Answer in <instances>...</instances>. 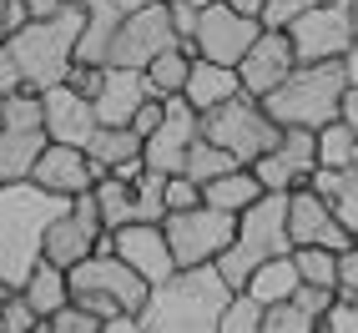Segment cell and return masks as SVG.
I'll return each mask as SVG.
<instances>
[{
  "label": "cell",
  "instance_id": "obj_1",
  "mask_svg": "<svg viewBox=\"0 0 358 333\" xmlns=\"http://www.w3.org/2000/svg\"><path fill=\"white\" fill-rule=\"evenodd\" d=\"M232 298V283L217 263L177 268L172 278L152 283L141 303V333H217L222 308Z\"/></svg>",
  "mask_w": 358,
  "mask_h": 333
},
{
  "label": "cell",
  "instance_id": "obj_2",
  "mask_svg": "<svg viewBox=\"0 0 358 333\" xmlns=\"http://www.w3.org/2000/svg\"><path fill=\"white\" fill-rule=\"evenodd\" d=\"M71 207V197L45 192L41 182H6L0 187V278L20 288L31 268L45 257V227Z\"/></svg>",
  "mask_w": 358,
  "mask_h": 333
},
{
  "label": "cell",
  "instance_id": "obj_3",
  "mask_svg": "<svg viewBox=\"0 0 358 333\" xmlns=\"http://www.w3.org/2000/svg\"><path fill=\"white\" fill-rule=\"evenodd\" d=\"M81 20H86V6H61L56 15H36L20 31L0 36L10 45V56H15V66H20V76H26L31 91H45V86H56V81L71 76Z\"/></svg>",
  "mask_w": 358,
  "mask_h": 333
},
{
  "label": "cell",
  "instance_id": "obj_4",
  "mask_svg": "<svg viewBox=\"0 0 358 333\" xmlns=\"http://www.w3.org/2000/svg\"><path fill=\"white\" fill-rule=\"evenodd\" d=\"M343 91H348V71L343 61H298L278 91L262 97L268 116L278 127H328L333 116H343Z\"/></svg>",
  "mask_w": 358,
  "mask_h": 333
},
{
  "label": "cell",
  "instance_id": "obj_5",
  "mask_svg": "<svg viewBox=\"0 0 358 333\" xmlns=\"http://www.w3.org/2000/svg\"><path fill=\"white\" fill-rule=\"evenodd\" d=\"M282 253H293L288 192H262L248 212H237V237H232V248L217 257V268H222V278L232 283V288H243L257 263L282 257Z\"/></svg>",
  "mask_w": 358,
  "mask_h": 333
},
{
  "label": "cell",
  "instance_id": "obj_6",
  "mask_svg": "<svg viewBox=\"0 0 358 333\" xmlns=\"http://www.w3.org/2000/svg\"><path fill=\"white\" fill-rule=\"evenodd\" d=\"M66 278H71V298L86 303L96 318L141 313V303H147V293H152V283L141 278L127 257H116L111 248H96L91 257H81Z\"/></svg>",
  "mask_w": 358,
  "mask_h": 333
},
{
  "label": "cell",
  "instance_id": "obj_7",
  "mask_svg": "<svg viewBox=\"0 0 358 333\" xmlns=\"http://www.w3.org/2000/svg\"><path fill=\"white\" fill-rule=\"evenodd\" d=\"M202 136L217 141L222 152H232L237 162H257L262 152L278 147L282 127L268 116V106H262L257 97H248V91H237L232 101L202 111Z\"/></svg>",
  "mask_w": 358,
  "mask_h": 333
},
{
  "label": "cell",
  "instance_id": "obj_8",
  "mask_svg": "<svg viewBox=\"0 0 358 333\" xmlns=\"http://www.w3.org/2000/svg\"><path fill=\"white\" fill-rule=\"evenodd\" d=\"M162 227H166V243H172L177 268H197V263H217V257L232 248L237 212H222V207H212V202H197V207L166 212Z\"/></svg>",
  "mask_w": 358,
  "mask_h": 333
},
{
  "label": "cell",
  "instance_id": "obj_9",
  "mask_svg": "<svg viewBox=\"0 0 358 333\" xmlns=\"http://www.w3.org/2000/svg\"><path fill=\"white\" fill-rule=\"evenodd\" d=\"M288 41L298 61H343L353 45V0H318L288 26Z\"/></svg>",
  "mask_w": 358,
  "mask_h": 333
},
{
  "label": "cell",
  "instance_id": "obj_10",
  "mask_svg": "<svg viewBox=\"0 0 358 333\" xmlns=\"http://www.w3.org/2000/svg\"><path fill=\"white\" fill-rule=\"evenodd\" d=\"M257 36H262V15H243V10L222 6V0H212V6H202V15H197L192 56L217 61V66H237Z\"/></svg>",
  "mask_w": 358,
  "mask_h": 333
},
{
  "label": "cell",
  "instance_id": "obj_11",
  "mask_svg": "<svg viewBox=\"0 0 358 333\" xmlns=\"http://www.w3.org/2000/svg\"><path fill=\"white\" fill-rule=\"evenodd\" d=\"M96 248H106V222H101L96 192H81V197H71V207L51 227H45V257L71 273L81 257H91Z\"/></svg>",
  "mask_w": 358,
  "mask_h": 333
},
{
  "label": "cell",
  "instance_id": "obj_12",
  "mask_svg": "<svg viewBox=\"0 0 358 333\" xmlns=\"http://www.w3.org/2000/svg\"><path fill=\"white\" fill-rule=\"evenodd\" d=\"M166 45H177V26H172V6H141L122 15V31L111 41V61L106 66H147L152 56H162Z\"/></svg>",
  "mask_w": 358,
  "mask_h": 333
},
{
  "label": "cell",
  "instance_id": "obj_13",
  "mask_svg": "<svg viewBox=\"0 0 358 333\" xmlns=\"http://www.w3.org/2000/svg\"><path fill=\"white\" fill-rule=\"evenodd\" d=\"M162 101H166V116H162V127L141 141V157H147V166L172 177V172L187 166V152H192V141L202 136V111L187 97H162Z\"/></svg>",
  "mask_w": 358,
  "mask_h": 333
},
{
  "label": "cell",
  "instance_id": "obj_14",
  "mask_svg": "<svg viewBox=\"0 0 358 333\" xmlns=\"http://www.w3.org/2000/svg\"><path fill=\"white\" fill-rule=\"evenodd\" d=\"M106 248L116 257H127L147 283H162V278L177 273V257H172V243H166L162 222H122V227L106 232Z\"/></svg>",
  "mask_w": 358,
  "mask_h": 333
},
{
  "label": "cell",
  "instance_id": "obj_15",
  "mask_svg": "<svg viewBox=\"0 0 358 333\" xmlns=\"http://www.w3.org/2000/svg\"><path fill=\"white\" fill-rule=\"evenodd\" d=\"M288 232H293V248L298 243H323L333 253H343L348 243H358V232L333 212L328 197H318L313 187H298L288 192Z\"/></svg>",
  "mask_w": 358,
  "mask_h": 333
},
{
  "label": "cell",
  "instance_id": "obj_16",
  "mask_svg": "<svg viewBox=\"0 0 358 333\" xmlns=\"http://www.w3.org/2000/svg\"><path fill=\"white\" fill-rule=\"evenodd\" d=\"M298 66V56H293V41H288V31H278V26H262V36L248 45V56L237 61V76H243V91L248 97H268V91H278L282 86V76Z\"/></svg>",
  "mask_w": 358,
  "mask_h": 333
},
{
  "label": "cell",
  "instance_id": "obj_17",
  "mask_svg": "<svg viewBox=\"0 0 358 333\" xmlns=\"http://www.w3.org/2000/svg\"><path fill=\"white\" fill-rule=\"evenodd\" d=\"M41 106H45V136H51V141H71V147H86L91 132L101 127L96 101L81 97V91L71 86V81L45 86V91H41Z\"/></svg>",
  "mask_w": 358,
  "mask_h": 333
},
{
  "label": "cell",
  "instance_id": "obj_18",
  "mask_svg": "<svg viewBox=\"0 0 358 333\" xmlns=\"http://www.w3.org/2000/svg\"><path fill=\"white\" fill-rule=\"evenodd\" d=\"M31 182H41L45 192H61V197H81V192L96 187V166H91L86 147H71V141H45V152L36 157Z\"/></svg>",
  "mask_w": 358,
  "mask_h": 333
},
{
  "label": "cell",
  "instance_id": "obj_19",
  "mask_svg": "<svg viewBox=\"0 0 358 333\" xmlns=\"http://www.w3.org/2000/svg\"><path fill=\"white\" fill-rule=\"evenodd\" d=\"M141 101H152L147 71H136V66H106L101 71V91H96L101 127H131V116H136Z\"/></svg>",
  "mask_w": 358,
  "mask_h": 333
},
{
  "label": "cell",
  "instance_id": "obj_20",
  "mask_svg": "<svg viewBox=\"0 0 358 333\" xmlns=\"http://www.w3.org/2000/svg\"><path fill=\"white\" fill-rule=\"evenodd\" d=\"M122 6L116 0H91L86 20H81V36H76V61L81 66H106L111 61V41L122 31Z\"/></svg>",
  "mask_w": 358,
  "mask_h": 333
},
{
  "label": "cell",
  "instance_id": "obj_21",
  "mask_svg": "<svg viewBox=\"0 0 358 333\" xmlns=\"http://www.w3.org/2000/svg\"><path fill=\"white\" fill-rule=\"evenodd\" d=\"M237 91H243V76H237V66H217V61H202V56H192V76H187L182 97L192 101L197 111H212V106L232 101Z\"/></svg>",
  "mask_w": 358,
  "mask_h": 333
},
{
  "label": "cell",
  "instance_id": "obj_22",
  "mask_svg": "<svg viewBox=\"0 0 358 333\" xmlns=\"http://www.w3.org/2000/svg\"><path fill=\"white\" fill-rule=\"evenodd\" d=\"M45 132H15V127H0V187L6 182H26L36 172V157L45 152Z\"/></svg>",
  "mask_w": 358,
  "mask_h": 333
},
{
  "label": "cell",
  "instance_id": "obj_23",
  "mask_svg": "<svg viewBox=\"0 0 358 333\" xmlns=\"http://www.w3.org/2000/svg\"><path fill=\"white\" fill-rule=\"evenodd\" d=\"M308 187H313L318 197H328L333 202V212L358 232V162L353 166H313V177H308Z\"/></svg>",
  "mask_w": 358,
  "mask_h": 333
},
{
  "label": "cell",
  "instance_id": "obj_24",
  "mask_svg": "<svg viewBox=\"0 0 358 333\" xmlns=\"http://www.w3.org/2000/svg\"><path fill=\"white\" fill-rule=\"evenodd\" d=\"M257 197H262V182H257V172L248 162L222 172V177H212V182H202V202L222 207V212H248Z\"/></svg>",
  "mask_w": 358,
  "mask_h": 333
},
{
  "label": "cell",
  "instance_id": "obj_25",
  "mask_svg": "<svg viewBox=\"0 0 358 333\" xmlns=\"http://www.w3.org/2000/svg\"><path fill=\"white\" fill-rule=\"evenodd\" d=\"M298 283H303V278H298V268H293V253H282V257H268V263H257L252 278L243 283V288H248L257 303H268V308H273V303H282V298H293V293H298Z\"/></svg>",
  "mask_w": 358,
  "mask_h": 333
},
{
  "label": "cell",
  "instance_id": "obj_26",
  "mask_svg": "<svg viewBox=\"0 0 358 333\" xmlns=\"http://www.w3.org/2000/svg\"><path fill=\"white\" fill-rule=\"evenodd\" d=\"M20 293L31 298V308L41 318H51L61 303H71V278H66V268H56L51 257H41V263L31 268V278L20 283Z\"/></svg>",
  "mask_w": 358,
  "mask_h": 333
},
{
  "label": "cell",
  "instance_id": "obj_27",
  "mask_svg": "<svg viewBox=\"0 0 358 333\" xmlns=\"http://www.w3.org/2000/svg\"><path fill=\"white\" fill-rule=\"evenodd\" d=\"M86 157L96 166V177H106L111 166H122L127 157H141V136L131 127H96L86 141Z\"/></svg>",
  "mask_w": 358,
  "mask_h": 333
},
{
  "label": "cell",
  "instance_id": "obj_28",
  "mask_svg": "<svg viewBox=\"0 0 358 333\" xmlns=\"http://www.w3.org/2000/svg\"><path fill=\"white\" fill-rule=\"evenodd\" d=\"M147 86H152V97H182V86H187V76H192V51L177 41V45H166L162 56H152L147 66Z\"/></svg>",
  "mask_w": 358,
  "mask_h": 333
},
{
  "label": "cell",
  "instance_id": "obj_29",
  "mask_svg": "<svg viewBox=\"0 0 358 333\" xmlns=\"http://www.w3.org/2000/svg\"><path fill=\"white\" fill-rule=\"evenodd\" d=\"M252 172H257V182H262V192H298V187H308V177L313 172H303V166L288 157V152H262L257 162H248Z\"/></svg>",
  "mask_w": 358,
  "mask_h": 333
},
{
  "label": "cell",
  "instance_id": "obj_30",
  "mask_svg": "<svg viewBox=\"0 0 358 333\" xmlns=\"http://www.w3.org/2000/svg\"><path fill=\"white\" fill-rule=\"evenodd\" d=\"M358 162V132L343 122V116H333L328 127H318V166H353Z\"/></svg>",
  "mask_w": 358,
  "mask_h": 333
},
{
  "label": "cell",
  "instance_id": "obj_31",
  "mask_svg": "<svg viewBox=\"0 0 358 333\" xmlns=\"http://www.w3.org/2000/svg\"><path fill=\"white\" fill-rule=\"evenodd\" d=\"M91 192H96V207H101V222H106V232L136 218V202H131V182H122L116 172L96 177V187H91Z\"/></svg>",
  "mask_w": 358,
  "mask_h": 333
},
{
  "label": "cell",
  "instance_id": "obj_32",
  "mask_svg": "<svg viewBox=\"0 0 358 333\" xmlns=\"http://www.w3.org/2000/svg\"><path fill=\"white\" fill-rule=\"evenodd\" d=\"M293 268L303 283H318V288H338V253L323 243H298L293 248Z\"/></svg>",
  "mask_w": 358,
  "mask_h": 333
},
{
  "label": "cell",
  "instance_id": "obj_33",
  "mask_svg": "<svg viewBox=\"0 0 358 333\" xmlns=\"http://www.w3.org/2000/svg\"><path fill=\"white\" fill-rule=\"evenodd\" d=\"M232 166H243V162H237L232 152H222L217 141H207V136H197V141H192V152H187V166H182V172L192 177L197 187H202V182H212V177H222V172H232Z\"/></svg>",
  "mask_w": 358,
  "mask_h": 333
},
{
  "label": "cell",
  "instance_id": "obj_34",
  "mask_svg": "<svg viewBox=\"0 0 358 333\" xmlns=\"http://www.w3.org/2000/svg\"><path fill=\"white\" fill-rule=\"evenodd\" d=\"M262 313H268V303H257L248 288H232L217 333H262Z\"/></svg>",
  "mask_w": 358,
  "mask_h": 333
},
{
  "label": "cell",
  "instance_id": "obj_35",
  "mask_svg": "<svg viewBox=\"0 0 358 333\" xmlns=\"http://www.w3.org/2000/svg\"><path fill=\"white\" fill-rule=\"evenodd\" d=\"M262 333H318V318L308 313L298 298H282L262 313Z\"/></svg>",
  "mask_w": 358,
  "mask_h": 333
},
{
  "label": "cell",
  "instance_id": "obj_36",
  "mask_svg": "<svg viewBox=\"0 0 358 333\" xmlns=\"http://www.w3.org/2000/svg\"><path fill=\"white\" fill-rule=\"evenodd\" d=\"M41 333H101V318L91 313L86 303H76V298H71V303H61L56 313L41 323Z\"/></svg>",
  "mask_w": 358,
  "mask_h": 333
},
{
  "label": "cell",
  "instance_id": "obj_37",
  "mask_svg": "<svg viewBox=\"0 0 358 333\" xmlns=\"http://www.w3.org/2000/svg\"><path fill=\"white\" fill-rule=\"evenodd\" d=\"M0 318H6V333H41V323H45L20 288H10L6 298H0Z\"/></svg>",
  "mask_w": 358,
  "mask_h": 333
},
{
  "label": "cell",
  "instance_id": "obj_38",
  "mask_svg": "<svg viewBox=\"0 0 358 333\" xmlns=\"http://www.w3.org/2000/svg\"><path fill=\"white\" fill-rule=\"evenodd\" d=\"M278 152H288L303 172H313V166H318V132H313V127H282Z\"/></svg>",
  "mask_w": 358,
  "mask_h": 333
},
{
  "label": "cell",
  "instance_id": "obj_39",
  "mask_svg": "<svg viewBox=\"0 0 358 333\" xmlns=\"http://www.w3.org/2000/svg\"><path fill=\"white\" fill-rule=\"evenodd\" d=\"M318 333H358V298H343V293L333 298Z\"/></svg>",
  "mask_w": 358,
  "mask_h": 333
},
{
  "label": "cell",
  "instance_id": "obj_40",
  "mask_svg": "<svg viewBox=\"0 0 358 333\" xmlns=\"http://www.w3.org/2000/svg\"><path fill=\"white\" fill-rule=\"evenodd\" d=\"M318 0H262V26H278V31H288L293 20L303 10H313Z\"/></svg>",
  "mask_w": 358,
  "mask_h": 333
},
{
  "label": "cell",
  "instance_id": "obj_41",
  "mask_svg": "<svg viewBox=\"0 0 358 333\" xmlns=\"http://www.w3.org/2000/svg\"><path fill=\"white\" fill-rule=\"evenodd\" d=\"M197 202H202V187L187 177V172L166 177V212H182V207H197Z\"/></svg>",
  "mask_w": 358,
  "mask_h": 333
},
{
  "label": "cell",
  "instance_id": "obj_42",
  "mask_svg": "<svg viewBox=\"0 0 358 333\" xmlns=\"http://www.w3.org/2000/svg\"><path fill=\"white\" fill-rule=\"evenodd\" d=\"M162 116H166V101H162V97L141 101V106H136V116H131V132H136L141 141H147V136H152V132L162 127Z\"/></svg>",
  "mask_w": 358,
  "mask_h": 333
},
{
  "label": "cell",
  "instance_id": "obj_43",
  "mask_svg": "<svg viewBox=\"0 0 358 333\" xmlns=\"http://www.w3.org/2000/svg\"><path fill=\"white\" fill-rule=\"evenodd\" d=\"M338 293L343 298H358V243H348L338 253Z\"/></svg>",
  "mask_w": 358,
  "mask_h": 333
},
{
  "label": "cell",
  "instance_id": "obj_44",
  "mask_svg": "<svg viewBox=\"0 0 358 333\" xmlns=\"http://www.w3.org/2000/svg\"><path fill=\"white\" fill-rule=\"evenodd\" d=\"M101 71H106V66H81V61H76V66H71V76H66V81L76 86L81 97H91V101H96V91H101Z\"/></svg>",
  "mask_w": 358,
  "mask_h": 333
},
{
  "label": "cell",
  "instance_id": "obj_45",
  "mask_svg": "<svg viewBox=\"0 0 358 333\" xmlns=\"http://www.w3.org/2000/svg\"><path fill=\"white\" fill-rule=\"evenodd\" d=\"M26 86V76H20V66H15V56H10V45L0 41V97H10V91H20Z\"/></svg>",
  "mask_w": 358,
  "mask_h": 333
},
{
  "label": "cell",
  "instance_id": "obj_46",
  "mask_svg": "<svg viewBox=\"0 0 358 333\" xmlns=\"http://www.w3.org/2000/svg\"><path fill=\"white\" fill-rule=\"evenodd\" d=\"M26 20H36L26 0H6V15H0V36H10V31H20V26H26Z\"/></svg>",
  "mask_w": 358,
  "mask_h": 333
},
{
  "label": "cell",
  "instance_id": "obj_47",
  "mask_svg": "<svg viewBox=\"0 0 358 333\" xmlns=\"http://www.w3.org/2000/svg\"><path fill=\"white\" fill-rule=\"evenodd\" d=\"M101 333H141V313H111L101 318Z\"/></svg>",
  "mask_w": 358,
  "mask_h": 333
},
{
  "label": "cell",
  "instance_id": "obj_48",
  "mask_svg": "<svg viewBox=\"0 0 358 333\" xmlns=\"http://www.w3.org/2000/svg\"><path fill=\"white\" fill-rule=\"evenodd\" d=\"M111 172H116V177H122V182H136L141 172H147V157H127L122 166H111Z\"/></svg>",
  "mask_w": 358,
  "mask_h": 333
},
{
  "label": "cell",
  "instance_id": "obj_49",
  "mask_svg": "<svg viewBox=\"0 0 358 333\" xmlns=\"http://www.w3.org/2000/svg\"><path fill=\"white\" fill-rule=\"evenodd\" d=\"M343 122L358 132V86H348V91H343Z\"/></svg>",
  "mask_w": 358,
  "mask_h": 333
},
{
  "label": "cell",
  "instance_id": "obj_50",
  "mask_svg": "<svg viewBox=\"0 0 358 333\" xmlns=\"http://www.w3.org/2000/svg\"><path fill=\"white\" fill-rule=\"evenodd\" d=\"M343 71H348V86H358V41L348 45V56H343Z\"/></svg>",
  "mask_w": 358,
  "mask_h": 333
},
{
  "label": "cell",
  "instance_id": "obj_51",
  "mask_svg": "<svg viewBox=\"0 0 358 333\" xmlns=\"http://www.w3.org/2000/svg\"><path fill=\"white\" fill-rule=\"evenodd\" d=\"M222 6H232V10H243V15H262V0H222Z\"/></svg>",
  "mask_w": 358,
  "mask_h": 333
},
{
  "label": "cell",
  "instance_id": "obj_52",
  "mask_svg": "<svg viewBox=\"0 0 358 333\" xmlns=\"http://www.w3.org/2000/svg\"><path fill=\"white\" fill-rule=\"evenodd\" d=\"M26 6H31V15H56L61 0H26Z\"/></svg>",
  "mask_w": 358,
  "mask_h": 333
},
{
  "label": "cell",
  "instance_id": "obj_53",
  "mask_svg": "<svg viewBox=\"0 0 358 333\" xmlns=\"http://www.w3.org/2000/svg\"><path fill=\"white\" fill-rule=\"evenodd\" d=\"M122 10H141V6H162V0H116Z\"/></svg>",
  "mask_w": 358,
  "mask_h": 333
},
{
  "label": "cell",
  "instance_id": "obj_54",
  "mask_svg": "<svg viewBox=\"0 0 358 333\" xmlns=\"http://www.w3.org/2000/svg\"><path fill=\"white\" fill-rule=\"evenodd\" d=\"M172 6H197L202 10V6H212V0H172Z\"/></svg>",
  "mask_w": 358,
  "mask_h": 333
},
{
  "label": "cell",
  "instance_id": "obj_55",
  "mask_svg": "<svg viewBox=\"0 0 358 333\" xmlns=\"http://www.w3.org/2000/svg\"><path fill=\"white\" fill-rule=\"evenodd\" d=\"M353 41H358V0H353Z\"/></svg>",
  "mask_w": 358,
  "mask_h": 333
},
{
  "label": "cell",
  "instance_id": "obj_56",
  "mask_svg": "<svg viewBox=\"0 0 358 333\" xmlns=\"http://www.w3.org/2000/svg\"><path fill=\"white\" fill-rule=\"evenodd\" d=\"M61 6H91V0H61Z\"/></svg>",
  "mask_w": 358,
  "mask_h": 333
},
{
  "label": "cell",
  "instance_id": "obj_57",
  "mask_svg": "<svg viewBox=\"0 0 358 333\" xmlns=\"http://www.w3.org/2000/svg\"><path fill=\"white\" fill-rule=\"evenodd\" d=\"M6 293H10V283H6V278H0V298H6Z\"/></svg>",
  "mask_w": 358,
  "mask_h": 333
},
{
  "label": "cell",
  "instance_id": "obj_58",
  "mask_svg": "<svg viewBox=\"0 0 358 333\" xmlns=\"http://www.w3.org/2000/svg\"><path fill=\"white\" fill-rule=\"evenodd\" d=\"M0 15H6V0H0Z\"/></svg>",
  "mask_w": 358,
  "mask_h": 333
},
{
  "label": "cell",
  "instance_id": "obj_59",
  "mask_svg": "<svg viewBox=\"0 0 358 333\" xmlns=\"http://www.w3.org/2000/svg\"><path fill=\"white\" fill-rule=\"evenodd\" d=\"M0 333H6V318H0Z\"/></svg>",
  "mask_w": 358,
  "mask_h": 333
}]
</instances>
